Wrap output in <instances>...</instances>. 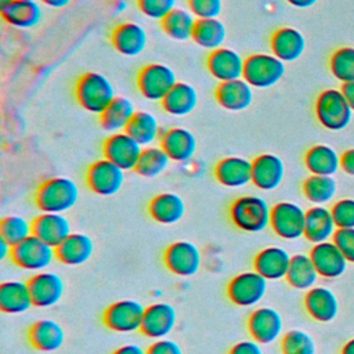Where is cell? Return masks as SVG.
I'll return each mask as SVG.
<instances>
[{
	"label": "cell",
	"instance_id": "cell-1",
	"mask_svg": "<svg viewBox=\"0 0 354 354\" xmlns=\"http://www.w3.org/2000/svg\"><path fill=\"white\" fill-rule=\"evenodd\" d=\"M79 188L76 183L64 176L44 180L35 191L33 201L43 213H65L79 201Z\"/></svg>",
	"mask_w": 354,
	"mask_h": 354
},
{
	"label": "cell",
	"instance_id": "cell-2",
	"mask_svg": "<svg viewBox=\"0 0 354 354\" xmlns=\"http://www.w3.org/2000/svg\"><path fill=\"white\" fill-rule=\"evenodd\" d=\"M115 97L113 84L105 75L100 72H86L76 80V102L90 113L100 116L115 100Z\"/></svg>",
	"mask_w": 354,
	"mask_h": 354
},
{
	"label": "cell",
	"instance_id": "cell-3",
	"mask_svg": "<svg viewBox=\"0 0 354 354\" xmlns=\"http://www.w3.org/2000/svg\"><path fill=\"white\" fill-rule=\"evenodd\" d=\"M231 223L243 232H261L270 225L271 206L259 195H242L228 209Z\"/></svg>",
	"mask_w": 354,
	"mask_h": 354
},
{
	"label": "cell",
	"instance_id": "cell-4",
	"mask_svg": "<svg viewBox=\"0 0 354 354\" xmlns=\"http://www.w3.org/2000/svg\"><path fill=\"white\" fill-rule=\"evenodd\" d=\"M314 112L322 127L339 131L350 124L354 111L340 88H326L317 97Z\"/></svg>",
	"mask_w": 354,
	"mask_h": 354
},
{
	"label": "cell",
	"instance_id": "cell-5",
	"mask_svg": "<svg viewBox=\"0 0 354 354\" xmlns=\"http://www.w3.org/2000/svg\"><path fill=\"white\" fill-rule=\"evenodd\" d=\"M285 75V62L272 53H254L245 58L243 76L253 88L266 90L275 86Z\"/></svg>",
	"mask_w": 354,
	"mask_h": 354
},
{
	"label": "cell",
	"instance_id": "cell-6",
	"mask_svg": "<svg viewBox=\"0 0 354 354\" xmlns=\"http://www.w3.org/2000/svg\"><path fill=\"white\" fill-rule=\"evenodd\" d=\"M176 83L177 76L174 71L159 62L144 65L136 76L137 90L148 101L160 102Z\"/></svg>",
	"mask_w": 354,
	"mask_h": 354
},
{
	"label": "cell",
	"instance_id": "cell-7",
	"mask_svg": "<svg viewBox=\"0 0 354 354\" xmlns=\"http://www.w3.org/2000/svg\"><path fill=\"white\" fill-rule=\"evenodd\" d=\"M10 259L22 270L40 272L53 264L57 254L54 246L46 243L36 235H30L25 241L12 246Z\"/></svg>",
	"mask_w": 354,
	"mask_h": 354
},
{
	"label": "cell",
	"instance_id": "cell-8",
	"mask_svg": "<svg viewBox=\"0 0 354 354\" xmlns=\"http://www.w3.org/2000/svg\"><path fill=\"white\" fill-rule=\"evenodd\" d=\"M268 281L257 271H243L232 277L227 285V297L239 307H253L266 296Z\"/></svg>",
	"mask_w": 354,
	"mask_h": 354
},
{
	"label": "cell",
	"instance_id": "cell-9",
	"mask_svg": "<svg viewBox=\"0 0 354 354\" xmlns=\"http://www.w3.org/2000/svg\"><path fill=\"white\" fill-rule=\"evenodd\" d=\"M145 307L133 299H122L109 304L102 314L104 325L116 333H133L141 329Z\"/></svg>",
	"mask_w": 354,
	"mask_h": 354
},
{
	"label": "cell",
	"instance_id": "cell-10",
	"mask_svg": "<svg viewBox=\"0 0 354 354\" xmlns=\"http://www.w3.org/2000/svg\"><path fill=\"white\" fill-rule=\"evenodd\" d=\"M306 210L295 203L282 201L271 206V230L282 239L293 241L304 236Z\"/></svg>",
	"mask_w": 354,
	"mask_h": 354
},
{
	"label": "cell",
	"instance_id": "cell-11",
	"mask_svg": "<svg viewBox=\"0 0 354 354\" xmlns=\"http://www.w3.org/2000/svg\"><path fill=\"white\" fill-rule=\"evenodd\" d=\"M124 170L105 158L93 162L86 170L87 187L101 196L118 194L124 184Z\"/></svg>",
	"mask_w": 354,
	"mask_h": 354
},
{
	"label": "cell",
	"instance_id": "cell-12",
	"mask_svg": "<svg viewBox=\"0 0 354 354\" xmlns=\"http://www.w3.org/2000/svg\"><path fill=\"white\" fill-rule=\"evenodd\" d=\"M163 261L171 274L187 278L195 275L201 270L202 252L189 241H176L166 248Z\"/></svg>",
	"mask_w": 354,
	"mask_h": 354
},
{
	"label": "cell",
	"instance_id": "cell-13",
	"mask_svg": "<svg viewBox=\"0 0 354 354\" xmlns=\"http://www.w3.org/2000/svg\"><path fill=\"white\" fill-rule=\"evenodd\" d=\"M142 148L126 131L112 133L102 142V155L124 171L134 170Z\"/></svg>",
	"mask_w": 354,
	"mask_h": 354
},
{
	"label": "cell",
	"instance_id": "cell-14",
	"mask_svg": "<svg viewBox=\"0 0 354 354\" xmlns=\"http://www.w3.org/2000/svg\"><path fill=\"white\" fill-rule=\"evenodd\" d=\"M246 326L253 340L260 344H271L281 337L283 319L272 307H257L249 314Z\"/></svg>",
	"mask_w": 354,
	"mask_h": 354
},
{
	"label": "cell",
	"instance_id": "cell-15",
	"mask_svg": "<svg viewBox=\"0 0 354 354\" xmlns=\"http://www.w3.org/2000/svg\"><path fill=\"white\" fill-rule=\"evenodd\" d=\"M177 324L176 308L165 301L153 303L145 307L140 332L153 340L167 337Z\"/></svg>",
	"mask_w": 354,
	"mask_h": 354
},
{
	"label": "cell",
	"instance_id": "cell-16",
	"mask_svg": "<svg viewBox=\"0 0 354 354\" xmlns=\"http://www.w3.org/2000/svg\"><path fill=\"white\" fill-rule=\"evenodd\" d=\"M245 58L230 47H218L209 53L206 69L218 83L241 79L243 76Z\"/></svg>",
	"mask_w": 354,
	"mask_h": 354
},
{
	"label": "cell",
	"instance_id": "cell-17",
	"mask_svg": "<svg viewBox=\"0 0 354 354\" xmlns=\"http://www.w3.org/2000/svg\"><path fill=\"white\" fill-rule=\"evenodd\" d=\"M28 286L30 290L33 306L41 308L53 307L59 303L65 292V283L62 278L58 274L46 270L35 272L28 279Z\"/></svg>",
	"mask_w": 354,
	"mask_h": 354
},
{
	"label": "cell",
	"instance_id": "cell-18",
	"mask_svg": "<svg viewBox=\"0 0 354 354\" xmlns=\"http://www.w3.org/2000/svg\"><path fill=\"white\" fill-rule=\"evenodd\" d=\"M285 177V163L275 153H260L252 160V184L261 191L277 189Z\"/></svg>",
	"mask_w": 354,
	"mask_h": 354
},
{
	"label": "cell",
	"instance_id": "cell-19",
	"mask_svg": "<svg viewBox=\"0 0 354 354\" xmlns=\"http://www.w3.org/2000/svg\"><path fill=\"white\" fill-rule=\"evenodd\" d=\"M308 254L322 278L333 279L343 275L347 270L348 260L333 241L315 243Z\"/></svg>",
	"mask_w": 354,
	"mask_h": 354
},
{
	"label": "cell",
	"instance_id": "cell-20",
	"mask_svg": "<svg viewBox=\"0 0 354 354\" xmlns=\"http://www.w3.org/2000/svg\"><path fill=\"white\" fill-rule=\"evenodd\" d=\"M112 47L124 57L140 55L148 44L147 30L136 22H120L111 30Z\"/></svg>",
	"mask_w": 354,
	"mask_h": 354
},
{
	"label": "cell",
	"instance_id": "cell-21",
	"mask_svg": "<svg viewBox=\"0 0 354 354\" xmlns=\"http://www.w3.org/2000/svg\"><path fill=\"white\" fill-rule=\"evenodd\" d=\"M159 145L171 160L178 163L192 159L198 148L196 137L185 127H170L163 130L159 138Z\"/></svg>",
	"mask_w": 354,
	"mask_h": 354
},
{
	"label": "cell",
	"instance_id": "cell-22",
	"mask_svg": "<svg viewBox=\"0 0 354 354\" xmlns=\"http://www.w3.org/2000/svg\"><path fill=\"white\" fill-rule=\"evenodd\" d=\"M214 178L225 188H241L252 183V160L242 156H225L214 166Z\"/></svg>",
	"mask_w": 354,
	"mask_h": 354
},
{
	"label": "cell",
	"instance_id": "cell-23",
	"mask_svg": "<svg viewBox=\"0 0 354 354\" xmlns=\"http://www.w3.org/2000/svg\"><path fill=\"white\" fill-rule=\"evenodd\" d=\"M292 256L281 246H267L259 250L253 259V270L267 281H279L286 277Z\"/></svg>",
	"mask_w": 354,
	"mask_h": 354
},
{
	"label": "cell",
	"instance_id": "cell-24",
	"mask_svg": "<svg viewBox=\"0 0 354 354\" xmlns=\"http://www.w3.org/2000/svg\"><path fill=\"white\" fill-rule=\"evenodd\" d=\"M216 102L225 111L241 112L250 106L253 101V87L241 79L218 83L214 90Z\"/></svg>",
	"mask_w": 354,
	"mask_h": 354
},
{
	"label": "cell",
	"instance_id": "cell-25",
	"mask_svg": "<svg viewBox=\"0 0 354 354\" xmlns=\"http://www.w3.org/2000/svg\"><path fill=\"white\" fill-rule=\"evenodd\" d=\"M271 53L283 62L299 59L306 50V39L303 33L290 26H282L272 32L270 37Z\"/></svg>",
	"mask_w": 354,
	"mask_h": 354
},
{
	"label": "cell",
	"instance_id": "cell-26",
	"mask_svg": "<svg viewBox=\"0 0 354 354\" xmlns=\"http://www.w3.org/2000/svg\"><path fill=\"white\" fill-rule=\"evenodd\" d=\"M337 230L332 210L324 205H314L306 210L304 236L311 243H321L333 239Z\"/></svg>",
	"mask_w": 354,
	"mask_h": 354
},
{
	"label": "cell",
	"instance_id": "cell-27",
	"mask_svg": "<svg viewBox=\"0 0 354 354\" xmlns=\"http://www.w3.org/2000/svg\"><path fill=\"white\" fill-rule=\"evenodd\" d=\"M28 340L33 348L43 353H51L64 344L65 330L57 321L41 318L29 326Z\"/></svg>",
	"mask_w": 354,
	"mask_h": 354
},
{
	"label": "cell",
	"instance_id": "cell-28",
	"mask_svg": "<svg viewBox=\"0 0 354 354\" xmlns=\"http://www.w3.org/2000/svg\"><path fill=\"white\" fill-rule=\"evenodd\" d=\"M33 235L57 248L71 234V223L62 213H40L32 220Z\"/></svg>",
	"mask_w": 354,
	"mask_h": 354
},
{
	"label": "cell",
	"instance_id": "cell-29",
	"mask_svg": "<svg viewBox=\"0 0 354 354\" xmlns=\"http://www.w3.org/2000/svg\"><path fill=\"white\" fill-rule=\"evenodd\" d=\"M307 314L318 322H330L337 317L339 301L335 293L325 286H313L304 296Z\"/></svg>",
	"mask_w": 354,
	"mask_h": 354
},
{
	"label": "cell",
	"instance_id": "cell-30",
	"mask_svg": "<svg viewBox=\"0 0 354 354\" xmlns=\"http://www.w3.org/2000/svg\"><path fill=\"white\" fill-rule=\"evenodd\" d=\"M94 253L93 239L83 232H72L55 248L57 260L65 266L77 267L87 263Z\"/></svg>",
	"mask_w": 354,
	"mask_h": 354
},
{
	"label": "cell",
	"instance_id": "cell-31",
	"mask_svg": "<svg viewBox=\"0 0 354 354\" xmlns=\"http://www.w3.org/2000/svg\"><path fill=\"white\" fill-rule=\"evenodd\" d=\"M149 217L163 225L178 223L185 214L184 199L174 192H162L155 195L148 203Z\"/></svg>",
	"mask_w": 354,
	"mask_h": 354
},
{
	"label": "cell",
	"instance_id": "cell-32",
	"mask_svg": "<svg viewBox=\"0 0 354 354\" xmlns=\"http://www.w3.org/2000/svg\"><path fill=\"white\" fill-rule=\"evenodd\" d=\"M199 95L196 88L185 82H177L160 101L163 111L171 116H187L198 105Z\"/></svg>",
	"mask_w": 354,
	"mask_h": 354
},
{
	"label": "cell",
	"instance_id": "cell-33",
	"mask_svg": "<svg viewBox=\"0 0 354 354\" xmlns=\"http://www.w3.org/2000/svg\"><path fill=\"white\" fill-rule=\"evenodd\" d=\"M0 14L8 25L18 29H32L39 25L43 17L40 4L32 0H14L0 8Z\"/></svg>",
	"mask_w": 354,
	"mask_h": 354
},
{
	"label": "cell",
	"instance_id": "cell-34",
	"mask_svg": "<svg viewBox=\"0 0 354 354\" xmlns=\"http://www.w3.org/2000/svg\"><path fill=\"white\" fill-rule=\"evenodd\" d=\"M33 300L28 282L6 281L0 283V310L6 314H22L30 310Z\"/></svg>",
	"mask_w": 354,
	"mask_h": 354
},
{
	"label": "cell",
	"instance_id": "cell-35",
	"mask_svg": "<svg viewBox=\"0 0 354 354\" xmlns=\"http://www.w3.org/2000/svg\"><path fill=\"white\" fill-rule=\"evenodd\" d=\"M306 169L317 176H333L340 169V155L329 145L315 144L304 153Z\"/></svg>",
	"mask_w": 354,
	"mask_h": 354
},
{
	"label": "cell",
	"instance_id": "cell-36",
	"mask_svg": "<svg viewBox=\"0 0 354 354\" xmlns=\"http://www.w3.org/2000/svg\"><path fill=\"white\" fill-rule=\"evenodd\" d=\"M134 104L126 97H115L108 108L100 115V124L108 133L124 131L136 113Z\"/></svg>",
	"mask_w": 354,
	"mask_h": 354
},
{
	"label": "cell",
	"instance_id": "cell-37",
	"mask_svg": "<svg viewBox=\"0 0 354 354\" xmlns=\"http://www.w3.org/2000/svg\"><path fill=\"white\" fill-rule=\"evenodd\" d=\"M141 147L153 145L162 136V129L158 118L147 111H137L127 124L126 130Z\"/></svg>",
	"mask_w": 354,
	"mask_h": 354
},
{
	"label": "cell",
	"instance_id": "cell-38",
	"mask_svg": "<svg viewBox=\"0 0 354 354\" xmlns=\"http://www.w3.org/2000/svg\"><path fill=\"white\" fill-rule=\"evenodd\" d=\"M318 271L310 257V254L297 253L292 256L288 272H286V282L299 290H308L315 286L318 281Z\"/></svg>",
	"mask_w": 354,
	"mask_h": 354
},
{
	"label": "cell",
	"instance_id": "cell-39",
	"mask_svg": "<svg viewBox=\"0 0 354 354\" xmlns=\"http://www.w3.org/2000/svg\"><path fill=\"white\" fill-rule=\"evenodd\" d=\"M227 39V28L218 18L196 19L191 40L201 48L213 51L223 47Z\"/></svg>",
	"mask_w": 354,
	"mask_h": 354
},
{
	"label": "cell",
	"instance_id": "cell-40",
	"mask_svg": "<svg viewBox=\"0 0 354 354\" xmlns=\"http://www.w3.org/2000/svg\"><path fill=\"white\" fill-rule=\"evenodd\" d=\"M196 18L188 8L176 7L162 21L160 28L173 40L185 41L192 37Z\"/></svg>",
	"mask_w": 354,
	"mask_h": 354
},
{
	"label": "cell",
	"instance_id": "cell-41",
	"mask_svg": "<svg viewBox=\"0 0 354 354\" xmlns=\"http://www.w3.org/2000/svg\"><path fill=\"white\" fill-rule=\"evenodd\" d=\"M170 160L160 145L144 147L134 171L141 177L155 178L167 170Z\"/></svg>",
	"mask_w": 354,
	"mask_h": 354
},
{
	"label": "cell",
	"instance_id": "cell-42",
	"mask_svg": "<svg viewBox=\"0 0 354 354\" xmlns=\"http://www.w3.org/2000/svg\"><path fill=\"white\" fill-rule=\"evenodd\" d=\"M301 191L304 198L313 205H325L336 195L337 184L332 176L310 174L303 181Z\"/></svg>",
	"mask_w": 354,
	"mask_h": 354
},
{
	"label": "cell",
	"instance_id": "cell-43",
	"mask_svg": "<svg viewBox=\"0 0 354 354\" xmlns=\"http://www.w3.org/2000/svg\"><path fill=\"white\" fill-rule=\"evenodd\" d=\"M33 235V225L32 221L26 220L22 216L11 214L6 216L0 221V238L7 241L11 246L25 241Z\"/></svg>",
	"mask_w": 354,
	"mask_h": 354
},
{
	"label": "cell",
	"instance_id": "cell-44",
	"mask_svg": "<svg viewBox=\"0 0 354 354\" xmlns=\"http://www.w3.org/2000/svg\"><path fill=\"white\" fill-rule=\"evenodd\" d=\"M329 69L332 75L344 83L354 82V47H340L330 55Z\"/></svg>",
	"mask_w": 354,
	"mask_h": 354
},
{
	"label": "cell",
	"instance_id": "cell-45",
	"mask_svg": "<svg viewBox=\"0 0 354 354\" xmlns=\"http://www.w3.org/2000/svg\"><path fill=\"white\" fill-rule=\"evenodd\" d=\"M282 354H315L317 346L314 339L301 329H290L281 339Z\"/></svg>",
	"mask_w": 354,
	"mask_h": 354
},
{
	"label": "cell",
	"instance_id": "cell-46",
	"mask_svg": "<svg viewBox=\"0 0 354 354\" xmlns=\"http://www.w3.org/2000/svg\"><path fill=\"white\" fill-rule=\"evenodd\" d=\"M136 4L147 18L160 22L177 7V0H136Z\"/></svg>",
	"mask_w": 354,
	"mask_h": 354
},
{
	"label": "cell",
	"instance_id": "cell-47",
	"mask_svg": "<svg viewBox=\"0 0 354 354\" xmlns=\"http://www.w3.org/2000/svg\"><path fill=\"white\" fill-rule=\"evenodd\" d=\"M187 7L196 19L218 18L223 11V0H187Z\"/></svg>",
	"mask_w": 354,
	"mask_h": 354
},
{
	"label": "cell",
	"instance_id": "cell-48",
	"mask_svg": "<svg viewBox=\"0 0 354 354\" xmlns=\"http://www.w3.org/2000/svg\"><path fill=\"white\" fill-rule=\"evenodd\" d=\"M330 210L337 228H354V199H339Z\"/></svg>",
	"mask_w": 354,
	"mask_h": 354
},
{
	"label": "cell",
	"instance_id": "cell-49",
	"mask_svg": "<svg viewBox=\"0 0 354 354\" xmlns=\"http://www.w3.org/2000/svg\"><path fill=\"white\" fill-rule=\"evenodd\" d=\"M346 259L354 263V228H337L332 239Z\"/></svg>",
	"mask_w": 354,
	"mask_h": 354
},
{
	"label": "cell",
	"instance_id": "cell-50",
	"mask_svg": "<svg viewBox=\"0 0 354 354\" xmlns=\"http://www.w3.org/2000/svg\"><path fill=\"white\" fill-rule=\"evenodd\" d=\"M147 354H183L180 344L171 339H158L149 344Z\"/></svg>",
	"mask_w": 354,
	"mask_h": 354
},
{
	"label": "cell",
	"instance_id": "cell-51",
	"mask_svg": "<svg viewBox=\"0 0 354 354\" xmlns=\"http://www.w3.org/2000/svg\"><path fill=\"white\" fill-rule=\"evenodd\" d=\"M228 354H264L261 344L253 339L236 342L228 351Z\"/></svg>",
	"mask_w": 354,
	"mask_h": 354
},
{
	"label": "cell",
	"instance_id": "cell-52",
	"mask_svg": "<svg viewBox=\"0 0 354 354\" xmlns=\"http://www.w3.org/2000/svg\"><path fill=\"white\" fill-rule=\"evenodd\" d=\"M340 169L354 177V148H350L340 155Z\"/></svg>",
	"mask_w": 354,
	"mask_h": 354
},
{
	"label": "cell",
	"instance_id": "cell-53",
	"mask_svg": "<svg viewBox=\"0 0 354 354\" xmlns=\"http://www.w3.org/2000/svg\"><path fill=\"white\" fill-rule=\"evenodd\" d=\"M112 354H147V350H144L141 346L138 344H123L120 347H118Z\"/></svg>",
	"mask_w": 354,
	"mask_h": 354
},
{
	"label": "cell",
	"instance_id": "cell-54",
	"mask_svg": "<svg viewBox=\"0 0 354 354\" xmlns=\"http://www.w3.org/2000/svg\"><path fill=\"white\" fill-rule=\"evenodd\" d=\"M340 90H342V93L344 94V97H346L348 105H350L351 109L354 111V82H351V83H344Z\"/></svg>",
	"mask_w": 354,
	"mask_h": 354
},
{
	"label": "cell",
	"instance_id": "cell-55",
	"mask_svg": "<svg viewBox=\"0 0 354 354\" xmlns=\"http://www.w3.org/2000/svg\"><path fill=\"white\" fill-rule=\"evenodd\" d=\"M11 252H12V246L7 241L0 238V260H4L7 257H10Z\"/></svg>",
	"mask_w": 354,
	"mask_h": 354
},
{
	"label": "cell",
	"instance_id": "cell-56",
	"mask_svg": "<svg viewBox=\"0 0 354 354\" xmlns=\"http://www.w3.org/2000/svg\"><path fill=\"white\" fill-rule=\"evenodd\" d=\"M318 0H286L288 4L296 7V8H310L313 7Z\"/></svg>",
	"mask_w": 354,
	"mask_h": 354
},
{
	"label": "cell",
	"instance_id": "cell-57",
	"mask_svg": "<svg viewBox=\"0 0 354 354\" xmlns=\"http://www.w3.org/2000/svg\"><path fill=\"white\" fill-rule=\"evenodd\" d=\"M44 6L50 8H64L66 7L72 0H40Z\"/></svg>",
	"mask_w": 354,
	"mask_h": 354
},
{
	"label": "cell",
	"instance_id": "cell-58",
	"mask_svg": "<svg viewBox=\"0 0 354 354\" xmlns=\"http://www.w3.org/2000/svg\"><path fill=\"white\" fill-rule=\"evenodd\" d=\"M342 354H354V339L348 340V342L343 346Z\"/></svg>",
	"mask_w": 354,
	"mask_h": 354
},
{
	"label": "cell",
	"instance_id": "cell-59",
	"mask_svg": "<svg viewBox=\"0 0 354 354\" xmlns=\"http://www.w3.org/2000/svg\"><path fill=\"white\" fill-rule=\"evenodd\" d=\"M14 0H0V8H3V7H6V6H8L10 3H12Z\"/></svg>",
	"mask_w": 354,
	"mask_h": 354
},
{
	"label": "cell",
	"instance_id": "cell-60",
	"mask_svg": "<svg viewBox=\"0 0 354 354\" xmlns=\"http://www.w3.org/2000/svg\"><path fill=\"white\" fill-rule=\"evenodd\" d=\"M32 1H37V0H32Z\"/></svg>",
	"mask_w": 354,
	"mask_h": 354
}]
</instances>
